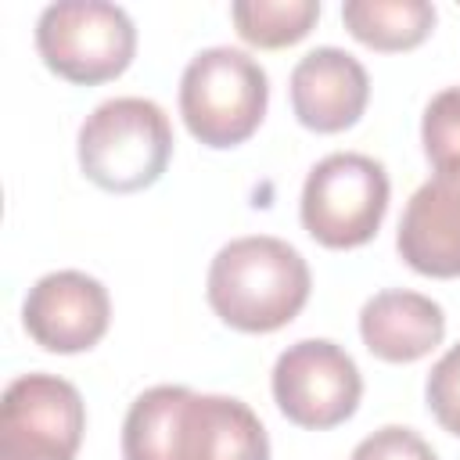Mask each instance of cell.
Masks as SVG:
<instances>
[{
  "mask_svg": "<svg viewBox=\"0 0 460 460\" xmlns=\"http://www.w3.org/2000/svg\"><path fill=\"white\" fill-rule=\"evenodd\" d=\"M36 50L54 75L75 86H97L129 68L137 29L119 4L58 0L36 22Z\"/></svg>",
  "mask_w": 460,
  "mask_h": 460,
  "instance_id": "cell-5",
  "label": "cell"
},
{
  "mask_svg": "<svg viewBox=\"0 0 460 460\" xmlns=\"http://www.w3.org/2000/svg\"><path fill=\"white\" fill-rule=\"evenodd\" d=\"M388 212V172L359 151L320 158L302 187V226L323 248H359L374 241Z\"/></svg>",
  "mask_w": 460,
  "mask_h": 460,
  "instance_id": "cell-6",
  "label": "cell"
},
{
  "mask_svg": "<svg viewBox=\"0 0 460 460\" xmlns=\"http://www.w3.org/2000/svg\"><path fill=\"white\" fill-rule=\"evenodd\" d=\"M22 323L29 338L47 352H86L108 334L111 298L101 280L79 270H58L29 288Z\"/></svg>",
  "mask_w": 460,
  "mask_h": 460,
  "instance_id": "cell-9",
  "label": "cell"
},
{
  "mask_svg": "<svg viewBox=\"0 0 460 460\" xmlns=\"http://www.w3.org/2000/svg\"><path fill=\"white\" fill-rule=\"evenodd\" d=\"M363 395V377L356 359L327 341L305 338L288 345L273 367V399L280 413L309 431H327L345 424Z\"/></svg>",
  "mask_w": 460,
  "mask_h": 460,
  "instance_id": "cell-8",
  "label": "cell"
},
{
  "mask_svg": "<svg viewBox=\"0 0 460 460\" xmlns=\"http://www.w3.org/2000/svg\"><path fill=\"white\" fill-rule=\"evenodd\" d=\"M420 140H424V155L435 169L460 162V86H446L442 93H435L428 101L424 122H420Z\"/></svg>",
  "mask_w": 460,
  "mask_h": 460,
  "instance_id": "cell-15",
  "label": "cell"
},
{
  "mask_svg": "<svg viewBox=\"0 0 460 460\" xmlns=\"http://www.w3.org/2000/svg\"><path fill=\"white\" fill-rule=\"evenodd\" d=\"M86 406L75 385L54 374H22L0 402V460H75Z\"/></svg>",
  "mask_w": 460,
  "mask_h": 460,
  "instance_id": "cell-7",
  "label": "cell"
},
{
  "mask_svg": "<svg viewBox=\"0 0 460 460\" xmlns=\"http://www.w3.org/2000/svg\"><path fill=\"white\" fill-rule=\"evenodd\" d=\"M349 460H438L435 449L410 428H399V424H388L374 435H367Z\"/></svg>",
  "mask_w": 460,
  "mask_h": 460,
  "instance_id": "cell-17",
  "label": "cell"
},
{
  "mask_svg": "<svg viewBox=\"0 0 460 460\" xmlns=\"http://www.w3.org/2000/svg\"><path fill=\"white\" fill-rule=\"evenodd\" d=\"M367 101V68L338 47H316L291 68V111L313 133H341L356 126Z\"/></svg>",
  "mask_w": 460,
  "mask_h": 460,
  "instance_id": "cell-11",
  "label": "cell"
},
{
  "mask_svg": "<svg viewBox=\"0 0 460 460\" xmlns=\"http://www.w3.org/2000/svg\"><path fill=\"white\" fill-rule=\"evenodd\" d=\"M169 158V115L147 97H111L79 126V169L101 190H144L165 172Z\"/></svg>",
  "mask_w": 460,
  "mask_h": 460,
  "instance_id": "cell-3",
  "label": "cell"
},
{
  "mask_svg": "<svg viewBox=\"0 0 460 460\" xmlns=\"http://www.w3.org/2000/svg\"><path fill=\"white\" fill-rule=\"evenodd\" d=\"M270 104V79L262 65L234 47H208L190 58L180 79V115L205 147L244 144Z\"/></svg>",
  "mask_w": 460,
  "mask_h": 460,
  "instance_id": "cell-4",
  "label": "cell"
},
{
  "mask_svg": "<svg viewBox=\"0 0 460 460\" xmlns=\"http://www.w3.org/2000/svg\"><path fill=\"white\" fill-rule=\"evenodd\" d=\"M395 248L424 277H460V162L435 169L402 208Z\"/></svg>",
  "mask_w": 460,
  "mask_h": 460,
  "instance_id": "cell-10",
  "label": "cell"
},
{
  "mask_svg": "<svg viewBox=\"0 0 460 460\" xmlns=\"http://www.w3.org/2000/svg\"><path fill=\"white\" fill-rule=\"evenodd\" d=\"M234 29L244 43L262 50H280L309 36L320 18L316 0H237L230 7Z\"/></svg>",
  "mask_w": 460,
  "mask_h": 460,
  "instance_id": "cell-14",
  "label": "cell"
},
{
  "mask_svg": "<svg viewBox=\"0 0 460 460\" xmlns=\"http://www.w3.org/2000/svg\"><path fill=\"white\" fill-rule=\"evenodd\" d=\"M345 29L370 50H413L435 29L428 0H349L341 7Z\"/></svg>",
  "mask_w": 460,
  "mask_h": 460,
  "instance_id": "cell-13",
  "label": "cell"
},
{
  "mask_svg": "<svg viewBox=\"0 0 460 460\" xmlns=\"http://www.w3.org/2000/svg\"><path fill=\"white\" fill-rule=\"evenodd\" d=\"M424 395H428V410L435 413V420L449 435H460V341L431 367Z\"/></svg>",
  "mask_w": 460,
  "mask_h": 460,
  "instance_id": "cell-16",
  "label": "cell"
},
{
  "mask_svg": "<svg viewBox=\"0 0 460 460\" xmlns=\"http://www.w3.org/2000/svg\"><path fill=\"white\" fill-rule=\"evenodd\" d=\"M122 460H270V438L255 410L234 395L155 385L126 413Z\"/></svg>",
  "mask_w": 460,
  "mask_h": 460,
  "instance_id": "cell-1",
  "label": "cell"
},
{
  "mask_svg": "<svg viewBox=\"0 0 460 460\" xmlns=\"http://www.w3.org/2000/svg\"><path fill=\"white\" fill-rule=\"evenodd\" d=\"M309 266L280 237H237L223 244L208 266L212 313L244 334H270L291 323L309 302Z\"/></svg>",
  "mask_w": 460,
  "mask_h": 460,
  "instance_id": "cell-2",
  "label": "cell"
},
{
  "mask_svg": "<svg viewBox=\"0 0 460 460\" xmlns=\"http://www.w3.org/2000/svg\"><path fill=\"white\" fill-rule=\"evenodd\" d=\"M359 338L385 363H417L446 338L442 305L420 291H377L359 309Z\"/></svg>",
  "mask_w": 460,
  "mask_h": 460,
  "instance_id": "cell-12",
  "label": "cell"
}]
</instances>
